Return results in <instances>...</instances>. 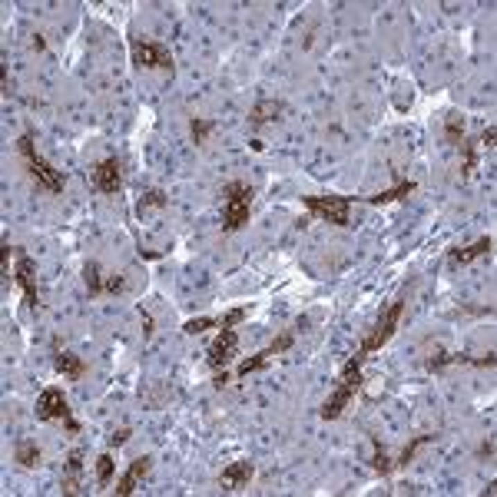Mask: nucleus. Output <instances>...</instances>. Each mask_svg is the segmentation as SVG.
Wrapping results in <instances>:
<instances>
[{
	"instance_id": "1",
	"label": "nucleus",
	"mask_w": 497,
	"mask_h": 497,
	"mask_svg": "<svg viewBox=\"0 0 497 497\" xmlns=\"http://www.w3.org/2000/svg\"><path fill=\"white\" fill-rule=\"evenodd\" d=\"M362 365H365V355H351L345 362V368H342V378H338V385H335V392H331V398L322 405V418L325 421H335V418H342V411H345L348 405H351V398L362 392L365 385V375H362Z\"/></svg>"
},
{
	"instance_id": "2",
	"label": "nucleus",
	"mask_w": 497,
	"mask_h": 497,
	"mask_svg": "<svg viewBox=\"0 0 497 497\" xmlns=\"http://www.w3.org/2000/svg\"><path fill=\"white\" fill-rule=\"evenodd\" d=\"M17 150H20L24 163H27V169H30L33 182H37L40 189H46V193H63V173L53 163H46L44 156L37 152V143H33L30 130H27V133H20V139H17Z\"/></svg>"
},
{
	"instance_id": "3",
	"label": "nucleus",
	"mask_w": 497,
	"mask_h": 497,
	"mask_svg": "<svg viewBox=\"0 0 497 497\" xmlns=\"http://www.w3.org/2000/svg\"><path fill=\"white\" fill-rule=\"evenodd\" d=\"M252 196L256 193L245 182H226L223 186V232H239L249 223Z\"/></svg>"
},
{
	"instance_id": "4",
	"label": "nucleus",
	"mask_w": 497,
	"mask_h": 497,
	"mask_svg": "<svg viewBox=\"0 0 497 497\" xmlns=\"http://www.w3.org/2000/svg\"><path fill=\"white\" fill-rule=\"evenodd\" d=\"M130 57H133L136 70H163V73L173 76L176 63H173V53L169 46L159 44V40H146V37H130Z\"/></svg>"
},
{
	"instance_id": "5",
	"label": "nucleus",
	"mask_w": 497,
	"mask_h": 497,
	"mask_svg": "<svg viewBox=\"0 0 497 497\" xmlns=\"http://www.w3.org/2000/svg\"><path fill=\"white\" fill-rule=\"evenodd\" d=\"M401 315H405V299H394L381 315H378V322H375V329L368 331L362 338V345H358V355H372V351H378L381 345H388L392 342V335L398 331V325H401Z\"/></svg>"
},
{
	"instance_id": "6",
	"label": "nucleus",
	"mask_w": 497,
	"mask_h": 497,
	"mask_svg": "<svg viewBox=\"0 0 497 497\" xmlns=\"http://www.w3.org/2000/svg\"><path fill=\"white\" fill-rule=\"evenodd\" d=\"M33 415H37V421H63L70 435H76V431H80V424H76L73 415H70V401H67V394H63L57 385L40 392V398H37V408H33Z\"/></svg>"
},
{
	"instance_id": "7",
	"label": "nucleus",
	"mask_w": 497,
	"mask_h": 497,
	"mask_svg": "<svg viewBox=\"0 0 497 497\" xmlns=\"http://www.w3.org/2000/svg\"><path fill=\"white\" fill-rule=\"evenodd\" d=\"M305 209L318 216V219H325L331 226L338 229H348L351 226V196H305Z\"/></svg>"
},
{
	"instance_id": "8",
	"label": "nucleus",
	"mask_w": 497,
	"mask_h": 497,
	"mask_svg": "<svg viewBox=\"0 0 497 497\" xmlns=\"http://www.w3.org/2000/svg\"><path fill=\"white\" fill-rule=\"evenodd\" d=\"M236 351H239V335H236V329H219L216 342H212L209 351H206V365H209L212 372H223V368L236 358Z\"/></svg>"
},
{
	"instance_id": "9",
	"label": "nucleus",
	"mask_w": 497,
	"mask_h": 497,
	"mask_svg": "<svg viewBox=\"0 0 497 497\" xmlns=\"http://www.w3.org/2000/svg\"><path fill=\"white\" fill-rule=\"evenodd\" d=\"M93 189L103 196H116L123 189V163L116 156H106L103 163H96L93 169Z\"/></svg>"
},
{
	"instance_id": "10",
	"label": "nucleus",
	"mask_w": 497,
	"mask_h": 497,
	"mask_svg": "<svg viewBox=\"0 0 497 497\" xmlns=\"http://www.w3.org/2000/svg\"><path fill=\"white\" fill-rule=\"evenodd\" d=\"M50 355H53L57 375H63L67 381H80V378L87 375V362L80 355H73V351L60 348V338H50Z\"/></svg>"
},
{
	"instance_id": "11",
	"label": "nucleus",
	"mask_w": 497,
	"mask_h": 497,
	"mask_svg": "<svg viewBox=\"0 0 497 497\" xmlns=\"http://www.w3.org/2000/svg\"><path fill=\"white\" fill-rule=\"evenodd\" d=\"M150 467H152V457L150 454H143V457H136L133 464L123 471L120 478H116V487H113V497H130L139 487V481L150 474Z\"/></svg>"
},
{
	"instance_id": "12",
	"label": "nucleus",
	"mask_w": 497,
	"mask_h": 497,
	"mask_svg": "<svg viewBox=\"0 0 497 497\" xmlns=\"http://www.w3.org/2000/svg\"><path fill=\"white\" fill-rule=\"evenodd\" d=\"M14 279H17V286L24 288L27 308H30V312H40V292H37V279H33V259H30V256H20V259H17Z\"/></svg>"
},
{
	"instance_id": "13",
	"label": "nucleus",
	"mask_w": 497,
	"mask_h": 497,
	"mask_svg": "<svg viewBox=\"0 0 497 497\" xmlns=\"http://www.w3.org/2000/svg\"><path fill=\"white\" fill-rule=\"evenodd\" d=\"M252 474H256L252 461H232L229 467H223V474H219V487H223V491H242V487H249Z\"/></svg>"
},
{
	"instance_id": "14",
	"label": "nucleus",
	"mask_w": 497,
	"mask_h": 497,
	"mask_svg": "<svg viewBox=\"0 0 497 497\" xmlns=\"http://www.w3.org/2000/svg\"><path fill=\"white\" fill-rule=\"evenodd\" d=\"M80 481H83V451L73 448V451L67 454V461H63V481H60V491L67 497L80 494Z\"/></svg>"
},
{
	"instance_id": "15",
	"label": "nucleus",
	"mask_w": 497,
	"mask_h": 497,
	"mask_svg": "<svg viewBox=\"0 0 497 497\" xmlns=\"http://www.w3.org/2000/svg\"><path fill=\"white\" fill-rule=\"evenodd\" d=\"M491 249H494V239H491V236H481L478 242H471L464 249H451V252H448V262H451V265H467V262H474V259L491 256Z\"/></svg>"
},
{
	"instance_id": "16",
	"label": "nucleus",
	"mask_w": 497,
	"mask_h": 497,
	"mask_svg": "<svg viewBox=\"0 0 497 497\" xmlns=\"http://www.w3.org/2000/svg\"><path fill=\"white\" fill-rule=\"evenodd\" d=\"M282 113H286V103L265 96V100H259V103L249 110V123H252V126H265V123H275Z\"/></svg>"
},
{
	"instance_id": "17",
	"label": "nucleus",
	"mask_w": 497,
	"mask_h": 497,
	"mask_svg": "<svg viewBox=\"0 0 497 497\" xmlns=\"http://www.w3.org/2000/svg\"><path fill=\"white\" fill-rule=\"evenodd\" d=\"M411 193H415V182L401 180V182H394L392 189H381V193H375V196H365V202H368V206H392V202L408 199Z\"/></svg>"
},
{
	"instance_id": "18",
	"label": "nucleus",
	"mask_w": 497,
	"mask_h": 497,
	"mask_svg": "<svg viewBox=\"0 0 497 497\" xmlns=\"http://www.w3.org/2000/svg\"><path fill=\"white\" fill-rule=\"evenodd\" d=\"M83 282H87V295H90V299H100V295H103L106 275H103V269H100L93 259L83 265Z\"/></svg>"
},
{
	"instance_id": "19",
	"label": "nucleus",
	"mask_w": 497,
	"mask_h": 497,
	"mask_svg": "<svg viewBox=\"0 0 497 497\" xmlns=\"http://www.w3.org/2000/svg\"><path fill=\"white\" fill-rule=\"evenodd\" d=\"M14 457L20 461V467H37V464H40V448H37V441H30V437L17 441Z\"/></svg>"
},
{
	"instance_id": "20",
	"label": "nucleus",
	"mask_w": 497,
	"mask_h": 497,
	"mask_svg": "<svg viewBox=\"0 0 497 497\" xmlns=\"http://www.w3.org/2000/svg\"><path fill=\"white\" fill-rule=\"evenodd\" d=\"M461 139H464V116L451 110V113L444 116V143H451V146H461Z\"/></svg>"
},
{
	"instance_id": "21",
	"label": "nucleus",
	"mask_w": 497,
	"mask_h": 497,
	"mask_svg": "<svg viewBox=\"0 0 497 497\" xmlns=\"http://www.w3.org/2000/svg\"><path fill=\"white\" fill-rule=\"evenodd\" d=\"M461 176H471L474 169H478V139H461Z\"/></svg>"
},
{
	"instance_id": "22",
	"label": "nucleus",
	"mask_w": 497,
	"mask_h": 497,
	"mask_svg": "<svg viewBox=\"0 0 497 497\" xmlns=\"http://www.w3.org/2000/svg\"><path fill=\"white\" fill-rule=\"evenodd\" d=\"M437 435H415L411 441L405 444V451L398 454V461H394V467H408L411 461H415V454H418V448H424V444H431Z\"/></svg>"
},
{
	"instance_id": "23",
	"label": "nucleus",
	"mask_w": 497,
	"mask_h": 497,
	"mask_svg": "<svg viewBox=\"0 0 497 497\" xmlns=\"http://www.w3.org/2000/svg\"><path fill=\"white\" fill-rule=\"evenodd\" d=\"M169 206V196H166L163 189H146L143 196H139V202H136V212L143 216V212H150V209H166Z\"/></svg>"
},
{
	"instance_id": "24",
	"label": "nucleus",
	"mask_w": 497,
	"mask_h": 497,
	"mask_svg": "<svg viewBox=\"0 0 497 497\" xmlns=\"http://www.w3.org/2000/svg\"><path fill=\"white\" fill-rule=\"evenodd\" d=\"M372 467H375L378 474H392V471H394V461L388 457L385 444H381L378 437H372Z\"/></svg>"
},
{
	"instance_id": "25",
	"label": "nucleus",
	"mask_w": 497,
	"mask_h": 497,
	"mask_svg": "<svg viewBox=\"0 0 497 497\" xmlns=\"http://www.w3.org/2000/svg\"><path fill=\"white\" fill-rule=\"evenodd\" d=\"M113 471H116V461H113V454L106 451L96 457V484L100 487H106V484L113 481Z\"/></svg>"
},
{
	"instance_id": "26",
	"label": "nucleus",
	"mask_w": 497,
	"mask_h": 497,
	"mask_svg": "<svg viewBox=\"0 0 497 497\" xmlns=\"http://www.w3.org/2000/svg\"><path fill=\"white\" fill-rule=\"evenodd\" d=\"M295 345V331H282V335H279V338H275V342H272V345H265L262 348V355H265V358H275V355H282V351H288V348Z\"/></svg>"
},
{
	"instance_id": "27",
	"label": "nucleus",
	"mask_w": 497,
	"mask_h": 497,
	"mask_svg": "<svg viewBox=\"0 0 497 497\" xmlns=\"http://www.w3.org/2000/svg\"><path fill=\"white\" fill-rule=\"evenodd\" d=\"M212 130H216V120H199V116H193V123H189V136H193L196 146H202V143L209 139Z\"/></svg>"
},
{
	"instance_id": "28",
	"label": "nucleus",
	"mask_w": 497,
	"mask_h": 497,
	"mask_svg": "<svg viewBox=\"0 0 497 497\" xmlns=\"http://www.w3.org/2000/svg\"><path fill=\"white\" fill-rule=\"evenodd\" d=\"M265 365H269V358H265L262 351H256V355H249V358H242V362H239V368H236V375H239V378H249V375H252V372H262Z\"/></svg>"
},
{
	"instance_id": "29",
	"label": "nucleus",
	"mask_w": 497,
	"mask_h": 497,
	"mask_svg": "<svg viewBox=\"0 0 497 497\" xmlns=\"http://www.w3.org/2000/svg\"><path fill=\"white\" fill-rule=\"evenodd\" d=\"M206 329H219V318L199 315V318H189V322H182V331H186V335H202Z\"/></svg>"
},
{
	"instance_id": "30",
	"label": "nucleus",
	"mask_w": 497,
	"mask_h": 497,
	"mask_svg": "<svg viewBox=\"0 0 497 497\" xmlns=\"http://www.w3.org/2000/svg\"><path fill=\"white\" fill-rule=\"evenodd\" d=\"M245 315H249V308H229L226 315L219 318V329H236V325H239Z\"/></svg>"
},
{
	"instance_id": "31",
	"label": "nucleus",
	"mask_w": 497,
	"mask_h": 497,
	"mask_svg": "<svg viewBox=\"0 0 497 497\" xmlns=\"http://www.w3.org/2000/svg\"><path fill=\"white\" fill-rule=\"evenodd\" d=\"M120 292H126V279L123 275H106L103 295H120Z\"/></svg>"
},
{
	"instance_id": "32",
	"label": "nucleus",
	"mask_w": 497,
	"mask_h": 497,
	"mask_svg": "<svg viewBox=\"0 0 497 497\" xmlns=\"http://www.w3.org/2000/svg\"><path fill=\"white\" fill-rule=\"evenodd\" d=\"M130 435H133V428H120V431H113V435H110V448H123V444L130 441Z\"/></svg>"
},
{
	"instance_id": "33",
	"label": "nucleus",
	"mask_w": 497,
	"mask_h": 497,
	"mask_svg": "<svg viewBox=\"0 0 497 497\" xmlns=\"http://www.w3.org/2000/svg\"><path fill=\"white\" fill-rule=\"evenodd\" d=\"M494 136H497V130H494V126H487V130H484V133L478 136V143H481V146H487V150H491V146H494Z\"/></svg>"
},
{
	"instance_id": "34",
	"label": "nucleus",
	"mask_w": 497,
	"mask_h": 497,
	"mask_svg": "<svg viewBox=\"0 0 497 497\" xmlns=\"http://www.w3.org/2000/svg\"><path fill=\"white\" fill-rule=\"evenodd\" d=\"M3 282H10V242H3Z\"/></svg>"
},
{
	"instance_id": "35",
	"label": "nucleus",
	"mask_w": 497,
	"mask_h": 497,
	"mask_svg": "<svg viewBox=\"0 0 497 497\" xmlns=\"http://www.w3.org/2000/svg\"><path fill=\"white\" fill-rule=\"evenodd\" d=\"M491 454H494V437L481 441V448H478V457H491Z\"/></svg>"
},
{
	"instance_id": "36",
	"label": "nucleus",
	"mask_w": 497,
	"mask_h": 497,
	"mask_svg": "<svg viewBox=\"0 0 497 497\" xmlns=\"http://www.w3.org/2000/svg\"><path fill=\"white\" fill-rule=\"evenodd\" d=\"M229 385V372L223 368V372H216V378H212V388H226Z\"/></svg>"
},
{
	"instance_id": "37",
	"label": "nucleus",
	"mask_w": 497,
	"mask_h": 497,
	"mask_svg": "<svg viewBox=\"0 0 497 497\" xmlns=\"http://www.w3.org/2000/svg\"><path fill=\"white\" fill-rule=\"evenodd\" d=\"M143 331H146V335H152V331H156V322H152L150 312H143Z\"/></svg>"
},
{
	"instance_id": "38",
	"label": "nucleus",
	"mask_w": 497,
	"mask_h": 497,
	"mask_svg": "<svg viewBox=\"0 0 497 497\" xmlns=\"http://www.w3.org/2000/svg\"><path fill=\"white\" fill-rule=\"evenodd\" d=\"M295 329H302V331L308 329V315H302V318H295Z\"/></svg>"
}]
</instances>
